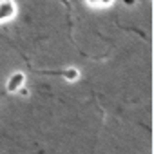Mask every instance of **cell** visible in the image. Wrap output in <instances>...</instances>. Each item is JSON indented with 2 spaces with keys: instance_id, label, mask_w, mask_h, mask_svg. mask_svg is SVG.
I'll return each instance as SVG.
<instances>
[{
  "instance_id": "6da1fadb",
  "label": "cell",
  "mask_w": 154,
  "mask_h": 154,
  "mask_svg": "<svg viewBox=\"0 0 154 154\" xmlns=\"http://www.w3.org/2000/svg\"><path fill=\"white\" fill-rule=\"evenodd\" d=\"M17 15V2L15 0H0V24L13 20Z\"/></svg>"
},
{
  "instance_id": "7a4b0ae2",
  "label": "cell",
  "mask_w": 154,
  "mask_h": 154,
  "mask_svg": "<svg viewBox=\"0 0 154 154\" xmlns=\"http://www.w3.org/2000/svg\"><path fill=\"white\" fill-rule=\"evenodd\" d=\"M24 84H26V74L22 71H17V72H13L9 76V80L6 82V91L11 93V94L13 93H18V89H22Z\"/></svg>"
},
{
  "instance_id": "3957f363",
  "label": "cell",
  "mask_w": 154,
  "mask_h": 154,
  "mask_svg": "<svg viewBox=\"0 0 154 154\" xmlns=\"http://www.w3.org/2000/svg\"><path fill=\"white\" fill-rule=\"evenodd\" d=\"M60 76L63 80H67V82H76L80 78V71L76 69V67H67V69H63L62 72H60Z\"/></svg>"
},
{
  "instance_id": "277c9868",
  "label": "cell",
  "mask_w": 154,
  "mask_h": 154,
  "mask_svg": "<svg viewBox=\"0 0 154 154\" xmlns=\"http://www.w3.org/2000/svg\"><path fill=\"white\" fill-rule=\"evenodd\" d=\"M91 8H109L114 0H85Z\"/></svg>"
},
{
  "instance_id": "5b68a950",
  "label": "cell",
  "mask_w": 154,
  "mask_h": 154,
  "mask_svg": "<svg viewBox=\"0 0 154 154\" xmlns=\"http://www.w3.org/2000/svg\"><path fill=\"white\" fill-rule=\"evenodd\" d=\"M18 93H20L24 98H27V96H29V91H27V89H24V87H22V89H18Z\"/></svg>"
}]
</instances>
